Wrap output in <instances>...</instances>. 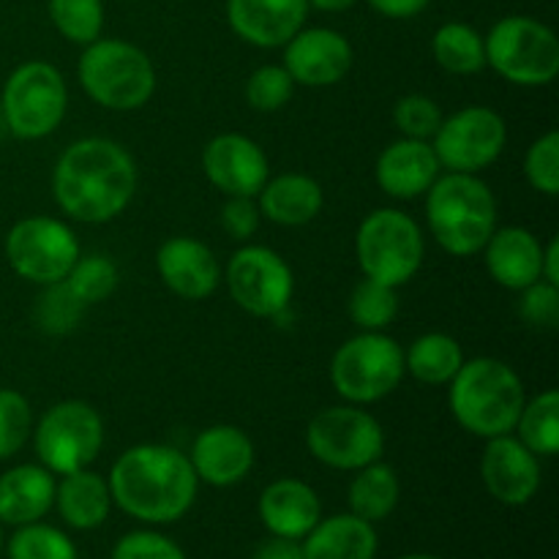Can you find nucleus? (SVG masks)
Segmentation results:
<instances>
[{"label":"nucleus","instance_id":"nucleus-1","mask_svg":"<svg viewBox=\"0 0 559 559\" xmlns=\"http://www.w3.org/2000/svg\"><path fill=\"white\" fill-rule=\"evenodd\" d=\"M136 164L120 142L85 136L60 153L52 169V197L60 211L82 224H107L131 205Z\"/></svg>","mask_w":559,"mask_h":559},{"label":"nucleus","instance_id":"nucleus-2","mask_svg":"<svg viewBox=\"0 0 559 559\" xmlns=\"http://www.w3.org/2000/svg\"><path fill=\"white\" fill-rule=\"evenodd\" d=\"M109 495L123 513L147 524L178 522L197 500L194 467L178 448L134 445L109 469Z\"/></svg>","mask_w":559,"mask_h":559},{"label":"nucleus","instance_id":"nucleus-3","mask_svg":"<svg viewBox=\"0 0 559 559\" xmlns=\"http://www.w3.org/2000/svg\"><path fill=\"white\" fill-rule=\"evenodd\" d=\"M451 413L464 431L480 440L513 435L522 415L524 382L506 360L473 358L464 360L451 382Z\"/></svg>","mask_w":559,"mask_h":559},{"label":"nucleus","instance_id":"nucleus-4","mask_svg":"<svg viewBox=\"0 0 559 559\" xmlns=\"http://www.w3.org/2000/svg\"><path fill=\"white\" fill-rule=\"evenodd\" d=\"M431 238L451 257L480 254L497 229L495 191L478 175L445 173L426 191Z\"/></svg>","mask_w":559,"mask_h":559},{"label":"nucleus","instance_id":"nucleus-5","mask_svg":"<svg viewBox=\"0 0 559 559\" xmlns=\"http://www.w3.org/2000/svg\"><path fill=\"white\" fill-rule=\"evenodd\" d=\"M82 91L112 112L142 109L156 93V69L145 49L123 38H96L76 66Z\"/></svg>","mask_w":559,"mask_h":559},{"label":"nucleus","instance_id":"nucleus-6","mask_svg":"<svg viewBox=\"0 0 559 559\" xmlns=\"http://www.w3.org/2000/svg\"><path fill=\"white\" fill-rule=\"evenodd\" d=\"M355 257L366 278L399 289L424 267V229L404 211L377 207L355 233Z\"/></svg>","mask_w":559,"mask_h":559},{"label":"nucleus","instance_id":"nucleus-7","mask_svg":"<svg viewBox=\"0 0 559 559\" xmlns=\"http://www.w3.org/2000/svg\"><path fill=\"white\" fill-rule=\"evenodd\" d=\"M404 347L385 331H360L333 353L331 385L347 404H377L402 385Z\"/></svg>","mask_w":559,"mask_h":559},{"label":"nucleus","instance_id":"nucleus-8","mask_svg":"<svg viewBox=\"0 0 559 559\" xmlns=\"http://www.w3.org/2000/svg\"><path fill=\"white\" fill-rule=\"evenodd\" d=\"M486 41V66L519 87L551 85L559 74V38L533 16L513 14L495 22Z\"/></svg>","mask_w":559,"mask_h":559},{"label":"nucleus","instance_id":"nucleus-9","mask_svg":"<svg viewBox=\"0 0 559 559\" xmlns=\"http://www.w3.org/2000/svg\"><path fill=\"white\" fill-rule=\"evenodd\" d=\"M69 87L63 74L47 60L16 66L3 85L0 112L9 131L20 140H44L66 118Z\"/></svg>","mask_w":559,"mask_h":559},{"label":"nucleus","instance_id":"nucleus-10","mask_svg":"<svg viewBox=\"0 0 559 559\" xmlns=\"http://www.w3.org/2000/svg\"><path fill=\"white\" fill-rule=\"evenodd\" d=\"M306 448L320 464L344 473H358L366 464L380 462L385 453L382 424L360 404L325 407L306 426Z\"/></svg>","mask_w":559,"mask_h":559},{"label":"nucleus","instance_id":"nucleus-11","mask_svg":"<svg viewBox=\"0 0 559 559\" xmlns=\"http://www.w3.org/2000/svg\"><path fill=\"white\" fill-rule=\"evenodd\" d=\"M38 462L52 475H69L91 467L104 448V420L80 399H69L38 418L33 431Z\"/></svg>","mask_w":559,"mask_h":559},{"label":"nucleus","instance_id":"nucleus-12","mask_svg":"<svg viewBox=\"0 0 559 559\" xmlns=\"http://www.w3.org/2000/svg\"><path fill=\"white\" fill-rule=\"evenodd\" d=\"M80 254L74 229L52 216L20 218L5 235V260L11 271L38 287L63 282Z\"/></svg>","mask_w":559,"mask_h":559},{"label":"nucleus","instance_id":"nucleus-13","mask_svg":"<svg viewBox=\"0 0 559 559\" xmlns=\"http://www.w3.org/2000/svg\"><path fill=\"white\" fill-rule=\"evenodd\" d=\"M222 278L227 282L235 304L260 320H276L293 304V267L267 246L249 243L235 251Z\"/></svg>","mask_w":559,"mask_h":559},{"label":"nucleus","instance_id":"nucleus-14","mask_svg":"<svg viewBox=\"0 0 559 559\" xmlns=\"http://www.w3.org/2000/svg\"><path fill=\"white\" fill-rule=\"evenodd\" d=\"M508 145V126L491 107H464L442 118L431 136L437 162L448 173L478 175L502 156Z\"/></svg>","mask_w":559,"mask_h":559},{"label":"nucleus","instance_id":"nucleus-15","mask_svg":"<svg viewBox=\"0 0 559 559\" xmlns=\"http://www.w3.org/2000/svg\"><path fill=\"white\" fill-rule=\"evenodd\" d=\"M353 44L333 27H300L284 44V69L304 87H331L353 69Z\"/></svg>","mask_w":559,"mask_h":559},{"label":"nucleus","instance_id":"nucleus-16","mask_svg":"<svg viewBox=\"0 0 559 559\" xmlns=\"http://www.w3.org/2000/svg\"><path fill=\"white\" fill-rule=\"evenodd\" d=\"M202 169L224 197H257L271 178L265 151L246 134H218L202 151Z\"/></svg>","mask_w":559,"mask_h":559},{"label":"nucleus","instance_id":"nucleus-17","mask_svg":"<svg viewBox=\"0 0 559 559\" xmlns=\"http://www.w3.org/2000/svg\"><path fill=\"white\" fill-rule=\"evenodd\" d=\"M480 478L502 506H527L540 489V462L516 435L491 437L480 459Z\"/></svg>","mask_w":559,"mask_h":559},{"label":"nucleus","instance_id":"nucleus-18","mask_svg":"<svg viewBox=\"0 0 559 559\" xmlns=\"http://www.w3.org/2000/svg\"><path fill=\"white\" fill-rule=\"evenodd\" d=\"M156 271L164 287L183 300L211 298L224 276L211 246L189 235H175L158 246Z\"/></svg>","mask_w":559,"mask_h":559},{"label":"nucleus","instance_id":"nucleus-19","mask_svg":"<svg viewBox=\"0 0 559 559\" xmlns=\"http://www.w3.org/2000/svg\"><path fill=\"white\" fill-rule=\"evenodd\" d=\"M254 459L257 451L251 437L243 429L229 424L202 429L194 437V445H191L189 453L197 480L218 486V489L240 484L254 467Z\"/></svg>","mask_w":559,"mask_h":559},{"label":"nucleus","instance_id":"nucleus-20","mask_svg":"<svg viewBox=\"0 0 559 559\" xmlns=\"http://www.w3.org/2000/svg\"><path fill=\"white\" fill-rule=\"evenodd\" d=\"M309 16V0H227L235 36L260 49L284 47Z\"/></svg>","mask_w":559,"mask_h":559},{"label":"nucleus","instance_id":"nucleus-21","mask_svg":"<svg viewBox=\"0 0 559 559\" xmlns=\"http://www.w3.org/2000/svg\"><path fill=\"white\" fill-rule=\"evenodd\" d=\"M440 175L442 167L437 162L431 142L409 140V136H402L393 145H388L374 164L377 186L393 200L424 197Z\"/></svg>","mask_w":559,"mask_h":559},{"label":"nucleus","instance_id":"nucleus-22","mask_svg":"<svg viewBox=\"0 0 559 559\" xmlns=\"http://www.w3.org/2000/svg\"><path fill=\"white\" fill-rule=\"evenodd\" d=\"M489 276L511 293H522L540 282L544 273V243L527 227H502L491 233L484 246Z\"/></svg>","mask_w":559,"mask_h":559},{"label":"nucleus","instance_id":"nucleus-23","mask_svg":"<svg viewBox=\"0 0 559 559\" xmlns=\"http://www.w3.org/2000/svg\"><path fill=\"white\" fill-rule=\"evenodd\" d=\"M260 519L271 535L300 540L322 519V502L304 480L278 478L260 495Z\"/></svg>","mask_w":559,"mask_h":559},{"label":"nucleus","instance_id":"nucleus-24","mask_svg":"<svg viewBox=\"0 0 559 559\" xmlns=\"http://www.w3.org/2000/svg\"><path fill=\"white\" fill-rule=\"evenodd\" d=\"M55 475L41 464H20L0 475V522L11 527L33 524L55 506Z\"/></svg>","mask_w":559,"mask_h":559},{"label":"nucleus","instance_id":"nucleus-25","mask_svg":"<svg viewBox=\"0 0 559 559\" xmlns=\"http://www.w3.org/2000/svg\"><path fill=\"white\" fill-rule=\"evenodd\" d=\"M260 213L273 224L282 227H304L314 222L325 205V191L320 180L304 173H282L267 178L262 191L257 194Z\"/></svg>","mask_w":559,"mask_h":559},{"label":"nucleus","instance_id":"nucleus-26","mask_svg":"<svg viewBox=\"0 0 559 559\" xmlns=\"http://www.w3.org/2000/svg\"><path fill=\"white\" fill-rule=\"evenodd\" d=\"M55 506L69 527L96 530L98 524L107 522L112 508L107 478L93 473L91 467L60 475V484L55 486Z\"/></svg>","mask_w":559,"mask_h":559},{"label":"nucleus","instance_id":"nucleus-27","mask_svg":"<svg viewBox=\"0 0 559 559\" xmlns=\"http://www.w3.org/2000/svg\"><path fill=\"white\" fill-rule=\"evenodd\" d=\"M377 533L355 513L320 519L304 540V559H374Z\"/></svg>","mask_w":559,"mask_h":559},{"label":"nucleus","instance_id":"nucleus-28","mask_svg":"<svg viewBox=\"0 0 559 559\" xmlns=\"http://www.w3.org/2000/svg\"><path fill=\"white\" fill-rule=\"evenodd\" d=\"M462 344L440 331L424 333L404 349V369L424 385H448L464 364Z\"/></svg>","mask_w":559,"mask_h":559},{"label":"nucleus","instance_id":"nucleus-29","mask_svg":"<svg viewBox=\"0 0 559 559\" xmlns=\"http://www.w3.org/2000/svg\"><path fill=\"white\" fill-rule=\"evenodd\" d=\"M349 511L364 522L374 524L391 516L402 497V484L391 464L371 462L349 484Z\"/></svg>","mask_w":559,"mask_h":559},{"label":"nucleus","instance_id":"nucleus-30","mask_svg":"<svg viewBox=\"0 0 559 559\" xmlns=\"http://www.w3.org/2000/svg\"><path fill=\"white\" fill-rule=\"evenodd\" d=\"M431 55L448 74L469 76L486 66V41L467 22H445L431 38Z\"/></svg>","mask_w":559,"mask_h":559},{"label":"nucleus","instance_id":"nucleus-31","mask_svg":"<svg viewBox=\"0 0 559 559\" xmlns=\"http://www.w3.org/2000/svg\"><path fill=\"white\" fill-rule=\"evenodd\" d=\"M519 440L535 453V456H557L559 451V393L555 388L538 393L524 402L522 415L516 420Z\"/></svg>","mask_w":559,"mask_h":559},{"label":"nucleus","instance_id":"nucleus-32","mask_svg":"<svg viewBox=\"0 0 559 559\" xmlns=\"http://www.w3.org/2000/svg\"><path fill=\"white\" fill-rule=\"evenodd\" d=\"M49 20L55 31L71 44H93L104 31V3L102 0H47Z\"/></svg>","mask_w":559,"mask_h":559},{"label":"nucleus","instance_id":"nucleus-33","mask_svg":"<svg viewBox=\"0 0 559 559\" xmlns=\"http://www.w3.org/2000/svg\"><path fill=\"white\" fill-rule=\"evenodd\" d=\"M66 287L80 298L82 306H96L102 300H107L109 295L118 289L120 271L109 257L104 254H85L76 257V262L71 265L69 276L63 278Z\"/></svg>","mask_w":559,"mask_h":559},{"label":"nucleus","instance_id":"nucleus-34","mask_svg":"<svg viewBox=\"0 0 559 559\" xmlns=\"http://www.w3.org/2000/svg\"><path fill=\"white\" fill-rule=\"evenodd\" d=\"M399 314V293L396 287L366 278L355 284L349 295V317L360 331H385Z\"/></svg>","mask_w":559,"mask_h":559},{"label":"nucleus","instance_id":"nucleus-35","mask_svg":"<svg viewBox=\"0 0 559 559\" xmlns=\"http://www.w3.org/2000/svg\"><path fill=\"white\" fill-rule=\"evenodd\" d=\"M87 311V306L80 304L74 293L66 287V282L47 284L38 298L33 317H36V325L41 328L49 336H66V333L74 331L80 325L82 314Z\"/></svg>","mask_w":559,"mask_h":559},{"label":"nucleus","instance_id":"nucleus-36","mask_svg":"<svg viewBox=\"0 0 559 559\" xmlns=\"http://www.w3.org/2000/svg\"><path fill=\"white\" fill-rule=\"evenodd\" d=\"M9 559H76V549L66 533L33 522L11 535Z\"/></svg>","mask_w":559,"mask_h":559},{"label":"nucleus","instance_id":"nucleus-37","mask_svg":"<svg viewBox=\"0 0 559 559\" xmlns=\"http://www.w3.org/2000/svg\"><path fill=\"white\" fill-rule=\"evenodd\" d=\"M295 87L298 85H295V80L284 66H260L246 80V102L257 112H278V109H284L293 102Z\"/></svg>","mask_w":559,"mask_h":559},{"label":"nucleus","instance_id":"nucleus-38","mask_svg":"<svg viewBox=\"0 0 559 559\" xmlns=\"http://www.w3.org/2000/svg\"><path fill=\"white\" fill-rule=\"evenodd\" d=\"M33 431L31 402L20 391L0 388V462L22 451Z\"/></svg>","mask_w":559,"mask_h":559},{"label":"nucleus","instance_id":"nucleus-39","mask_svg":"<svg viewBox=\"0 0 559 559\" xmlns=\"http://www.w3.org/2000/svg\"><path fill=\"white\" fill-rule=\"evenodd\" d=\"M442 109L435 98L424 96V93H409L402 96L393 107V123H396L399 134L409 136V140H426L431 142V136L437 134L442 123Z\"/></svg>","mask_w":559,"mask_h":559},{"label":"nucleus","instance_id":"nucleus-40","mask_svg":"<svg viewBox=\"0 0 559 559\" xmlns=\"http://www.w3.org/2000/svg\"><path fill=\"white\" fill-rule=\"evenodd\" d=\"M524 175L535 191L546 197L559 194V134L546 131L544 136L527 147L524 156Z\"/></svg>","mask_w":559,"mask_h":559},{"label":"nucleus","instance_id":"nucleus-41","mask_svg":"<svg viewBox=\"0 0 559 559\" xmlns=\"http://www.w3.org/2000/svg\"><path fill=\"white\" fill-rule=\"evenodd\" d=\"M519 314L527 325L544 328L551 331L559 322V287L549 282H535L527 289H522V300H519Z\"/></svg>","mask_w":559,"mask_h":559},{"label":"nucleus","instance_id":"nucleus-42","mask_svg":"<svg viewBox=\"0 0 559 559\" xmlns=\"http://www.w3.org/2000/svg\"><path fill=\"white\" fill-rule=\"evenodd\" d=\"M112 559H186V555L167 535L140 530V533L123 535L115 544Z\"/></svg>","mask_w":559,"mask_h":559},{"label":"nucleus","instance_id":"nucleus-43","mask_svg":"<svg viewBox=\"0 0 559 559\" xmlns=\"http://www.w3.org/2000/svg\"><path fill=\"white\" fill-rule=\"evenodd\" d=\"M260 218L257 197H227L222 207V229L235 240H249L260 227Z\"/></svg>","mask_w":559,"mask_h":559},{"label":"nucleus","instance_id":"nucleus-44","mask_svg":"<svg viewBox=\"0 0 559 559\" xmlns=\"http://www.w3.org/2000/svg\"><path fill=\"white\" fill-rule=\"evenodd\" d=\"M254 559H304V544L295 538L271 535V538L262 540L260 549L254 551Z\"/></svg>","mask_w":559,"mask_h":559},{"label":"nucleus","instance_id":"nucleus-45","mask_svg":"<svg viewBox=\"0 0 559 559\" xmlns=\"http://www.w3.org/2000/svg\"><path fill=\"white\" fill-rule=\"evenodd\" d=\"M369 3L377 14L388 20H413L420 11H426L431 0H369Z\"/></svg>","mask_w":559,"mask_h":559},{"label":"nucleus","instance_id":"nucleus-46","mask_svg":"<svg viewBox=\"0 0 559 559\" xmlns=\"http://www.w3.org/2000/svg\"><path fill=\"white\" fill-rule=\"evenodd\" d=\"M540 278L559 287V240L557 238H551L549 243L544 246V273H540Z\"/></svg>","mask_w":559,"mask_h":559},{"label":"nucleus","instance_id":"nucleus-47","mask_svg":"<svg viewBox=\"0 0 559 559\" xmlns=\"http://www.w3.org/2000/svg\"><path fill=\"white\" fill-rule=\"evenodd\" d=\"M355 3H358V0H309V9H320V11H328V14H336V11L353 9Z\"/></svg>","mask_w":559,"mask_h":559},{"label":"nucleus","instance_id":"nucleus-48","mask_svg":"<svg viewBox=\"0 0 559 559\" xmlns=\"http://www.w3.org/2000/svg\"><path fill=\"white\" fill-rule=\"evenodd\" d=\"M399 559H440L435 555H407V557H399Z\"/></svg>","mask_w":559,"mask_h":559},{"label":"nucleus","instance_id":"nucleus-49","mask_svg":"<svg viewBox=\"0 0 559 559\" xmlns=\"http://www.w3.org/2000/svg\"><path fill=\"white\" fill-rule=\"evenodd\" d=\"M0 551H3V533H0Z\"/></svg>","mask_w":559,"mask_h":559}]
</instances>
